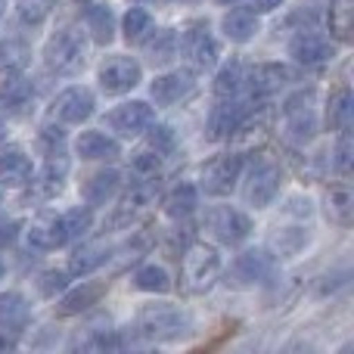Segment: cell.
I'll return each mask as SVG.
<instances>
[{
    "mask_svg": "<svg viewBox=\"0 0 354 354\" xmlns=\"http://www.w3.org/2000/svg\"><path fill=\"white\" fill-rule=\"evenodd\" d=\"M137 333L153 342H171L189 333V314L174 305H147L137 314Z\"/></svg>",
    "mask_w": 354,
    "mask_h": 354,
    "instance_id": "obj_1",
    "label": "cell"
},
{
    "mask_svg": "<svg viewBox=\"0 0 354 354\" xmlns=\"http://www.w3.org/2000/svg\"><path fill=\"white\" fill-rule=\"evenodd\" d=\"M218 277H221V255L214 245L193 243L183 252V286H187V292L193 295L208 292L218 283Z\"/></svg>",
    "mask_w": 354,
    "mask_h": 354,
    "instance_id": "obj_2",
    "label": "cell"
},
{
    "mask_svg": "<svg viewBox=\"0 0 354 354\" xmlns=\"http://www.w3.org/2000/svg\"><path fill=\"white\" fill-rule=\"evenodd\" d=\"M84 35L78 28H62L59 35H53L47 41L44 59L56 75H75L84 66Z\"/></svg>",
    "mask_w": 354,
    "mask_h": 354,
    "instance_id": "obj_3",
    "label": "cell"
},
{
    "mask_svg": "<svg viewBox=\"0 0 354 354\" xmlns=\"http://www.w3.org/2000/svg\"><path fill=\"white\" fill-rule=\"evenodd\" d=\"M283 115H286V134L299 143H308L317 134V115H314V91L295 93L292 100H286L283 106Z\"/></svg>",
    "mask_w": 354,
    "mask_h": 354,
    "instance_id": "obj_4",
    "label": "cell"
},
{
    "mask_svg": "<svg viewBox=\"0 0 354 354\" xmlns=\"http://www.w3.org/2000/svg\"><path fill=\"white\" fill-rule=\"evenodd\" d=\"M277 274V258L268 255L264 249H249L243 255H236L230 268V280L236 286H255V283H268Z\"/></svg>",
    "mask_w": 354,
    "mask_h": 354,
    "instance_id": "obj_5",
    "label": "cell"
},
{
    "mask_svg": "<svg viewBox=\"0 0 354 354\" xmlns=\"http://www.w3.org/2000/svg\"><path fill=\"white\" fill-rule=\"evenodd\" d=\"M205 227L214 233V239H221V243H227V245H239L252 233V221L230 205L212 208V212L205 214Z\"/></svg>",
    "mask_w": 354,
    "mask_h": 354,
    "instance_id": "obj_6",
    "label": "cell"
},
{
    "mask_svg": "<svg viewBox=\"0 0 354 354\" xmlns=\"http://www.w3.org/2000/svg\"><path fill=\"white\" fill-rule=\"evenodd\" d=\"M239 174H243V159H239L236 153L218 156L214 162H208V165L202 168V187L212 196H227V193H233Z\"/></svg>",
    "mask_w": 354,
    "mask_h": 354,
    "instance_id": "obj_7",
    "label": "cell"
},
{
    "mask_svg": "<svg viewBox=\"0 0 354 354\" xmlns=\"http://www.w3.org/2000/svg\"><path fill=\"white\" fill-rule=\"evenodd\" d=\"M140 62L131 56H112L100 66V87L106 93H128L131 87L140 84Z\"/></svg>",
    "mask_w": 354,
    "mask_h": 354,
    "instance_id": "obj_8",
    "label": "cell"
},
{
    "mask_svg": "<svg viewBox=\"0 0 354 354\" xmlns=\"http://www.w3.org/2000/svg\"><path fill=\"white\" fill-rule=\"evenodd\" d=\"M277 193H280V168L274 162H258L252 168L249 180H245V202L255 208H264L274 202Z\"/></svg>",
    "mask_w": 354,
    "mask_h": 354,
    "instance_id": "obj_9",
    "label": "cell"
},
{
    "mask_svg": "<svg viewBox=\"0 0 354 354\" xmlns=\"http://www.w3.org/2000/svg\"><path fill=\"white\" fill-rule=\"evenodd\" d=\"M177 50H183V56H187L196 68H212L214 62H218V41L212 37V31H208L205 25L187 28V35L177 41Z\"/></svg>",
    "mask_w": 354,
    "mask_h": 354,
    "instance_id": "obj_10",
    "label": "cell"
},
{
    "mask_svg": "<svg viewBox=\"0 0 354 354\" xmlns=\"http://www.w3.org/2000/svg\"><path fill=\"white\" fill-rule=\"evenodd\" d=\"M289 56H292L295 62H301V66L314 68V66L330 62L333 56H336V47H333L324 35H317V31H299V35L292 37V44H289Z\"/></svg>",
    "mask_w": 354,
    "mask_h": 354,
    "instance_id": "obj_11",
    "label": "cell"
},
{
    "mask_svg": "<svg viewBox=\"0 0 354 354\" xmlns=\"http://www.w3.org/2000/svg\"><path fill=\"white\" fill-rule=\"evenodd\" d=\"M50 112H53V118H59L66 124H81L93 115V93L87 87H68L53 100Z\"/></svg>",
    "mask_w": 354,
    "mask_h": 354,
    "instance_id": "obj_12",
    "label": "cell"
},
{
    "mask_svg": "<svg viewBox=\"0 0 354 354\" xmlns=\"http://www.w3.org/2000/svg\"><path fill=\"white\" fill-rule=\"evenodd\" d=\"M153 106H147V103H140V100H134V103H124V106H118L115 112L109 115V128L112 131H118L122 137H137V134H143V131L153 124Z\"/></svg>",
    "mask_w": 354,
    "mask_h": 354,
    "instance_id": "obj_13",
    "label": "cell"
},
{
    "mask_svg": "<svg viewBox=\"0 0 354 354\" xmlns=\"http://www.w3.org/2000/svg\"><path fill=\"white\" fill-rule=\"evenodd\" d=\"M149 93H153V100L159 106H174V103H180V100H187L196 93V78L189 72L159 75V78L153 81V87H149Z\"/></svg>",
    "mask_w": 354,
    "mask_h": 354,
    "instance_id": "obj_14",
    "label": "cell"
},
{
    "mask_svg": "<svg viewBox=\"0 0 354 354\" xmlns=\"http://www.w3.org/2000/svg\"><path fill=\"white\" fill-rule=\"evenodd\" d=\"M66 227H62V214H41L37 221H31L28 227V245L37 252H53L59 245H66Z\"/></svg>",
    "mask_w": 354,
    "mask_h": 354,
    "instance_id": "obj_15",
    "label": "cell"
},
{
    "mask_svg": "<svg viewBox=\"0 0 354 354\" xmlns=\"http://www.w3.org/2000/svg\"><path fill=\"white\" fill-rule=\"evenodd\" d=\"M289 78H292L289 68L280 66V62H261V66H255L249 75H243V81L249 84V91L255 93V97H268V93L280 91Z\"/></svg>",
    "mask_w": 354,
    "mask_h": 354,
    "instance_id": "obj_16",
    "label": "cell"
},
{
    "mask_svg": "<svg viewBox=\"0 0 354 354\" xmlns=\"http://www.w3.org/2000/svg\"><path fill=\"white\" fill-rule=\"evenodd\" d=\"M31 162L22 149L10 147L0 153V187H10V189H19L25 183H31Z\"/></svg>",
    "mask_w": 354,
    "mask_h": 354,
    "instance_id": "obj_17",
    "label": "cell"
},
{
    "mask_svg": "<svg viewBox=\"0 0 354 354\" xmlns=\"http://www.w3.org/2000/svg\"><path fill=\"white\" fill-rule=\"evenodd\" d=\"M243 115H245V106L233 103V97H227V103L214 106L212 118H208V137H212V140H224V137H230L233 131H236V124L243 122Z\"/></svg>",
    "mask_w": 354,
    "mask_h": 354,
    "instance_id": "obj_18",
    "label": "cell"
},
{
    "mask_svg": "<svg viewBox=\"0 0 354 354\" xmlns=\"http://www.w3.org/2000/svg\"><path fill=\"white\" fill-rule=\"evenodd\" d=\"M106 258H109V245L106 243H84L68 258V274L87 277V274H93L100 264H106Z\"/></svg>",
    "mask_w": 354,
    "mask_h": 354,
    "instance_id": "obj_19",
    "label": "cell"
},
{
    "mask_svg": "<svg viewBox=\"0 0 354 354\" xmlns=\"http://www.w3.org/2000/svg\"><path fill=\"white\" fill-rule=\"evenodd\" d=\"M118 187H122V174L118 171H97L84 180L81 193H84V199L91 205H103V202H109L118 193Z\"/></svg>",
    "mask_w": 354,
    "mask_h": 354,
    "instance_id": "obj_20",
    "label": "cell"
},
{
    "mask_svg": "<svg viewBox=\"0 0 354 354\" xmlns=\"http://www.w3.org/2000/svg\"><path fill=\"white\" fill-rule=\"evenodd\" d=\"M31 93H35V87H31V81L22 78V75H6V78L0 81V106L10 112H22L25 106H28Z\"/></svg>",
    "mask_w": 354,
    "mask_h": 354,
    "instance_id": "obj_21",
    "label": "cell"
},
{
    "mask_svg": "<svg viewBox=\"0 0 354 354\" xmlns=\"http://www.w3.org/2000/svg\"><path fill=\"white\" fill-rule=\"evenodd\" d=\"M75 149H78L81 159H115L118 156V143L112 140V137L100 134V131L81 134L78 143H75Z\"/></svg>",
    "mask_w": 354,
    "mask_h": 354,
    "instance_id": "obj_22",
    "label": "cell"
},
{
    "mask_svg": "<svg viewBox=\"0 0 354 354\" xmlns=\"http://www.w3.org/2000/svg\"><path fill=\"white\" fill-rule=\"evenodd\" d=\"M221 25H224V35L236 44H245L258 35V19L252 10H230Z\"/></svg>",
    "mask_w": 354,
    "mask_h": 354,
    "instance_id": "obj_23",
    "label": "cell"
},
{
    "mask_svg": "<svg viewBox=\"0 0 354 354\" xmlns=\"http://www.w3.org/2000/svg\"><path fill=\"white\" fill-rule=\"evenodd\" d=\"M25 324H28V301L19 292H0V326L22 330Z\"/></svg>",
    "mask_w": 354,
    "mask_h": 354,
    "instance_id": "obj_24",
    "label": "cell"
},
{
    "mask_svg": "<svg viewBox=\"0 0 354 354\" xmlns=\"http://www.w3.org/2000/svg\"><path fill=\"white\" fill-rule=\"evenodd\" d=\"M87 28H91L97 44H112V37H115V16H112L109 3H93L87 10Z\"/></svg>",
    "mask_w": 354,
    "mask_h": 354,
    "instance_id": "obj_25",
    "label": "cell"
},
{
    "mask_svg": "<svg viewBox=\"0 0 354 354\" xmlns=\"http://www.w3.org/2000/svg\"><path fill=\"white\" fill-rule=\"evenodd\" d=\"M103 283H84L81 289H75V292H68L66 299L59 301V314H81L87 311L91 305H97L100 295H103Z\"/></svg>",
    "mask_w": 354,
    "mask_h": 354,
    "instance_id": "obj_26",
    "label": "cell"
},
{
    "mask_svg": "<svg viewBox=\"0 0 354 354\" xmlns=\"http://www.w3.org/2000/svg\"><path fill=\"white\" fill-rule=\"evenodd\" d=\"M326 124H330L333 131L351 128V91H348V87L333 91L330 106H326Z\"/></svg>",
    "mask_w": 354,
    "mask_h": 354,
    "instance_id": "obj_27",
    "label": "cell"
},
{
    "mask_svg": "<svg viewBox=\"0 0 354 354\" xmlns=\"http://www.w3.org/2000/svg\"><path fill=\"white\" fill-rule=\"evenodd\" d=\"M330 31L339 41H351L354 31V0H330Z\"/></svg>",
    "mask_w": 354,
    "mask_h": 354,
    "instance_id": "obj_28",
    "label": "cell"
},
{
    "mask_svg": "<svg viewBox=\"0 0 354 354\" xmlns=\"http://www.w3.org/2000/svg\"><path fill=\"white\" fill-rule=\"evenodd\" d=\"M196 205H199V196H196V187H189V183H180L165 196L168 218H187V214L196 212Z\"/></svg>",
    "mask_w": 354,
    "mask_h": 354,
    "instance_id": "obj_29",
    "label": "cell"
},
{
    "mask_svg": "<svg viewBox=\"0 0 354 354\" xmlns=\"http://www.w3.org/2000/svg\"><path fill=\"white\" fill-rule=\"evenodd\" d=\"M326 214H330L336 224L348 227L354 218V196L348 187H333L330 196H326Z\"/></svg>",
    "mask_w": 354,
    "mask_h": 354,
    "instance_id": "obj_30",
    "label": "cell"
},
{
    "mask_svg": "<svg viewBox=\"0 0 354 354\" xmlns=\"http://www.w3.org/2000/svg\"><path fill=\"white\" fill-rule=\"evenodd\" d=\"M147 53L149 59L156 62V66H165V62H171L177 56V35L171 28H162L156 31V37L147 44Z\"/></svg>",
    "mask_w": 354,
    "mask_h": 354,
    "instance_id": "obj_31",
    "label": "cell"
},
{
    "mask_svg": "<svg viewBox=\"0 0 354 354\" xmlns=\"http://www.w3.org/2000/svg\"><path fill=\"white\" fill-rule=\"evenodd\" d=\"M134 283L143 289V292H168V289H171V277H168V270L159 268V264L140 268L134 274Z\"/></svg>",
    "mask_w": 354,
    "mask_h": 354,
    "instance_id": "obj_32",
    "label": "cell"
},
{
    "mask_svg": "<svg viewBox=\"0 0 354 354\" xmlns=\"http://www.w3.org/2000/svg\"><path fill=\"white\" fill-rule=\"evenodd\" d=\"M149 31H153V16L147 10H140V6H131L128 16H124V37L131 44H140L147 41Z\"/></svg>",
    "mask_w": 354,
    "mask_h": 354,
    "instance_id": "obj_33",
    "label": "cell"
},
{
    "mask_svg": "<svg viewBox=\"0 0 354 354\" xmlns=\"http://www.w3.org/2000/svg\"><path fill=\"white\" fill-rule=\"evenodd\" d=\"M239 87H243V66L230 62V66H224L218 72V78H214V93H218L221 100H227V97H236Z\"/></svg>",
    "mask_w": 354,
    "mask_h": 354,
    "instance_id": "obj_34",
    "label": "cell"
},
{
    "mask_svg": "<svg viewBox=\"0 0 354 354\" xmlns=\"http://www.w3.org/2000/svg\"><path fill=\"white\" fill-rule=\"evenodd\" d=\"M149 202H153V187H149V183H137V187H131L128 196L122 199V208H118V214H115V224L124 221L128 214H134L137 208L149 205Z\"/></svg>",
    "mask_w": 354,
    "mask_h": 354,
    "instance_id": "obj_35",
    "label": "cell"
},
{
    "mask_svg": "<svg viewBox=\"0 0 354 354\" xmlns=\"http://www.w3.org/2000/svg\"><path fill=\"white\" fill-rule=\"evenodd\" d=\"M270 243H274V249H277V255H280V258H292L295 252L308 243V233L305 230H295V227H292V230L274 233V239H270Z\"/></svg>",
    "mask_w": 354,
    "mask_h": 354,
    "instance_id": "obj_36",
    "label": "cell"
},
{
    "mask_svg": "<svg viewBox=\"0 0 354 354\" xmlns=\"http://www.w3.org/2000/svg\"><path fill=\"white\" fill-rule=\"evenodd\" d=\"M91 224H93L91 208H72V212L62 214V227H66V236H68V239H75V236H81V233H87V230H91Z\"/></svg>",
    "mask_w": 354,
    "mask_h": 354,
    "instance_id": "obj_37",
    "label": "cell"
},
{
    "mask_svg": "<svg viewBox=\"0 0 354 354\" xmlns=\"http://www.w3.org/2000/svg\"><path fill=\"white\" fill-rule=\"evenodd\" d=\"M53 3L56 0H19V16H22V22L37 25V22H44V19L50 16Z\"/></svg>",
    "mask_w": 354,
    "mask_h": 354,
    "instance_id": "obj_38",
    "label": "cell"
},
{
    "mask_svg": "<svg viewBox=\"0 0 354 354\" xmlns=\"http://www.w3.org/2000/svg\"><path fill=\"white\" fill-rule=\"evenodd\" d=\"M149 149H153L156 156H165V153H171L174 149V134H171V128H165V124H149Z\"/></svg>",
    "mask_w": 354,
    "mask_h": 354,
    "instance_id": "obj_39",
    "label": "cell"
},
{
    "mask_svg": "<svg viewBox=\"0 0 354 354\" xmlns=\"http://www.w3.org/2000/svg\"><path fill=\"white\" fill-rule=\"evenodd\" d=\"M336 171L348 174L351 171V128L339 131V147H336Z\"/></svg>",
    "mask_w": 354,
    "mask_h": 354,
    "instance_id": "obj_40",
    "label": "cell"
},
{
    "mask_svg": "<svg viewBox=\"0 0 354 354\" xmlns=\"http://www.w3.org/2000/svg\"><path fill=\"white\" fill-rule=\"evenodd\" d=\"M66 274L62 270H47V274L41 277V292L44 295H53V292H62L66 289Z\"/></svg>",
    "mask_w": 354,
    "mask_h": 354,
    "instance_id": "obj_41",
    "label": "cell"
},
{
    "mask_svg": "<svg viewBox=\"0 0 354 354\" xmlns=\"http://www.w3.org/2000/svg\"><path fill=\"white\" fill-rule=\"evenodd\" d=\"M159 162H162V156H153V153H140L134 159V168L140 174H147V177H153L156 171H159Z\"/></svg>",
    "mask_w": 354,
    "mask_h": 354,
    "instance_id": "obj_42",
    "label": "cell"
},
{
    "mask_svg": "<svg viewBox=\"0 0 354 354\" xmlns=\"http://www.w3.org/2000/svg\"><path fill=\"white\" fill-rule=\"evenodd\" d=\"M118 339L115 336H97V339H87V342H81V348L87 351H106V348H118Z\"/></svg>",
    "mask_w": 354,
    "mask_h": 354,
    "instance_id": "obj_43",
    "label": "cell"
},
{
    "mask_svg": "<svg viewBox=\"0 0 354 354\" xmlns=\"http://www.w3.org/2000/svg\"><path fill=\"white\" fill-rule=\"evenodd\" d=\"M249 3H252V12H270V10H277L283 0H249Z\"/></svg>",
    "mask_w": 354,
    "mask_h": 354,
    "instance_id": "obj_44",
    "label": "cell"
},
{
    "mask_svg": "<svg viewBox=\"0 0 354 354\" xmlns=\"http://www.w3.org/2000/svg\"><path fill=\"white\" fill-rule=\"evenodd\" d=\"M16 227L19 224H3V227H0V243H10V239L16 236Z\"/></svg>",
    "mask_w": 354,
    "mask_h": 354,
    "instance_id": "obj_45",
    "label": "cell"
},
{
    "mask_svg": "<svg viewBox=\"0 0 354 354\" xmlns=\"http://www.w3.org/2000/svg\"><path fill=\"white\" fill-rule=\"evenodd\" d=\"M6 348H16V342H12V339H6V336H0V351H6Z\"/></svg>",
    "mask_w": 354,
    "mask_h": 354,
    "instance_id": "obj_46",
    "label": "cell"
},
{
    "mask_svg": "<svg viewBox=\"0 0 354 354\" xmlns=\"http://www.w3.org/2000/svg\"><path fill=\"white\" fill-rule=\"evenodd\" d=\"M3 134H6V128H3V118H0V140H3Z\"/></svg>",
    "mask_w": 354,
    "mask_h": 354,
    "instance_id": "obj_47",
    "label": "cell"
},
{
    "mask_svg": "<svg viewBox=\"0 0 354 354\" xmlns=\"http://www.w3.org/2000/svg\"><path fill=\"white\" fill-rule=\"evenodd\" d=\"M3 10H6V0H0V16H3Z\"/></svg>",
    "mask_w": 354,
    "mask_h": 354,
    "instance_id": "obj_48",
    "label": "cell"
},
{
    "mask_svg": "<svg viewBox=\"0 0 354 354\" xmlns=\"http://www.w3.org/2000/svg\"><path fill=\"white\" fill-rule=\"evenodd\" d=\"M218 3H233V0H218Z\"/></svg>",
    "mask_w": 354,
    "mask_h": 354,
    "instance_id": "obj_49",
    "label": "cell"
},
{
    "mask_svg": "<svg viewBox=\"0 0 354 354\" xmlns=\"http://www.w3.org/2000/svg\"><path fill=\"white\" fill-rule=\"evenodd\" d=\"M0 277H3V261H0Z\"/></svg>",
    "mask_w": 354,
    "mask_h": 354,
    "instance_id": "obj_50",
    "label": "cell"
},
{
    "mask_svg": "<svg viewBox=\"0 0 354 354\" xmlns=\"http://www.w3.org/2000/svg\"><path fill=\"white\" fill-rule=\"evenodd\" d=\"M140 3H149V0H140Z\"/></svg>",
    "mask_w": 354,
    "mask_h": 354,
    "instance_id": "obj_51",
    "label": "cell"
}]
</instances>
